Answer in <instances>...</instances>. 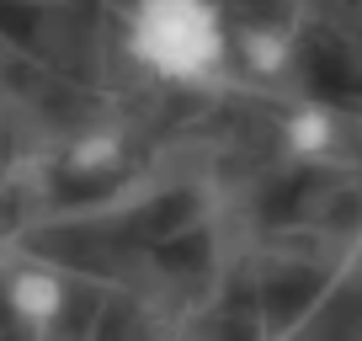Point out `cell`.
Wrapping results in <instances>:
<instances>
[{"mask_svg":"<svg viewBox=\"0 0 362 341\" xmlns=\"http://www.w3.org/2000/svg\"><path fill=\"white\" fill-rule=\"evenodd\" d=\"M128 54L165 86H203L229 59V27L218 0H134Z\"/></svg>","mask_w":362,"mask_h":341,"instance_id":"obj_1","label":"cell"},{"mask_svg":"<svg viewBox=\"0 0 362 341\" xmlns=\"http://www.w3.org/2000/svg\"><path fill=\"white\" fill-rule=\"evenodd\" d=\"M6 309H11L27 330H48V325H59L64 309H69V283L54 267H16L11 283H6Z\"/></svg>","mask_w":362,"mask_h":341,"instance_id":"obj_2","label":"cell"},{"mask_svg":"<svg viewBox=\"0 0 362 341\" xmlns=\"http://www.w3.org/2000/svg\"><path fill=\"white\" fill-rule=\"evenodd\" d=\"M283 139H288V149L293 155H325L330 149V139H336V123H330V112H320V107H298L293 117L283 123Z\"/></svg>","mask_w":362,"mask_h":341,"instance_id":"obj_3","label":"cell"},{"mask_svg":"<svg viewBox=\"0 0 362 341\" xmlns=\"http://www.w3.org/2000/svg\"><path fill=\"white\" fill-rule=\"evenodd\" d=\"M245 59L256 69H283L288 64V37L283 33H267V27H256V33H245Z\"/></svg>","mask_w":362,"mask_h":341,"instance_id":"obj_4","label":"cell"}]
</instances>
